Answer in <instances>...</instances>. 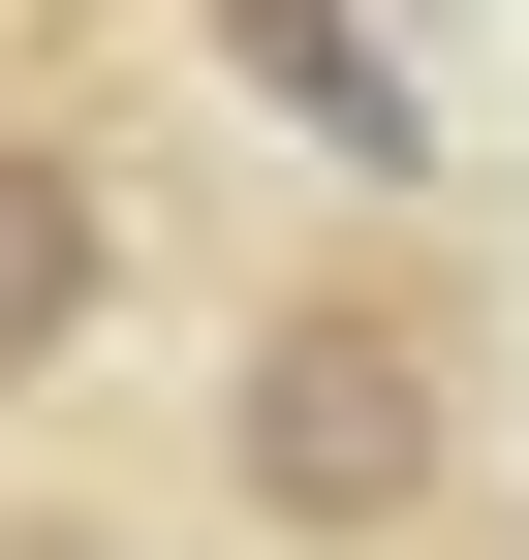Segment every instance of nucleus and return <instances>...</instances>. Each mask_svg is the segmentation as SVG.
I'll return each mask as SVG.
<instances>
[{
    "label": "nucleus",
    "mask_w": 529,
    "mask_h": 560,
    "mask_svg": "<svg viewBox=\"0 0 529 560\" xmlns=\"http://www.w3.org/2000/svg\"><path fill=\"white\" fill-rule=\"evenodd\" d=\"M219 499L281 560H405L468 499V312H436V280H281V312L219 342Z\"/></svg>",
    "instance_id": "f257e3e1"
},
{
    "label": "nucleus",
    "mask_w": 529,
    "mask_h": 560,
    "mask_svg": "<svg viewBox=\"0 0 529 560\" xmlns=\"http://www.w3.org/2000/svg\"><path fill=\"white\" fill-rule=\"evenodd\" d=\"M94 312H125V187L62 156V125H0V405H32Z\"/></svg>",
    "instance_id": "f03ea898"
},
{
    "label": "nucleus",
    "mask_w": 529,
    "mask_h": 560,
    "mask_svg": "<svg viewBox=\"0 0 529 560\" xmlns=\"http://www.w3.org/2000/svg\"><path fill=\"white\" fill-rule=\"evenodd\" d=\"M219 62H249V94H281V125H343L374 187L436 156V94H405V62H374V32H343V0H219Z\"/></svg>",
    "instance_id": "7ed1b4c3"
}]
</instances>
